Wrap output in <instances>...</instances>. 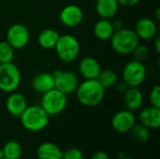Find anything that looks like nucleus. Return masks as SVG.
<instances>
[{
  "label": "nucleus",
  "instance_id": "f257e3e1",
  "mask_svg": "<svg viewBox=\"0 0 160 159\" xmlns=\"http://www.w3.org/2000/svg\"><path fill=\"white\" fill-rule=\"evenodd\" d=\"M78 101L86 107H95L101 103L105 96V89L98 80H85L79 83L76 91Z\"/></svg>",
  "mask_w": 160,
  "mask_h": 159
},
{
  "label": "nucleus",
  "instance_id": "f03ea898",
  "mask_svg": "<svg viewBox=\"0 0 160 159\" xmlns=\"http://www.w3.org/2000/svg\"><path fill=\"white\" fill-rule=\"evenodd\" d=\"M22 126L28 131L38 132L43 130L49 124L50 116L40 105L27 106L20 116Z\"/></svg>",
  "mask_w": 160,
  "mask_h": 159
},
{
  "label": "nucleus",
  "instance_id": "7ed1b4c3",
  "mask_svg": "<svg viewBox=\"0 0 160 159\" xmlns=\"http://www.w3.org/2000/svg\"><path fill=\"white\" fill-rule=\"evenodd\" d=\"M112 48L121 55L132 53L134 49L140 44V38L134 30L122 28L113 32L110 38Z\"/></svg>",
  "mask_w": 160,
  "mask_h": 159
},
{
  "label": "nucleus",
  "instance_id": "20e7f679",
  "mask_svg": "<svg viewBox=\"0 0 160 159\" xmlns=\"http://www.w3.org/2000/svg\"><path fill=\"white\" fill-rule=\"evenodd\" d=\"M58 58L64 63L74 62L80 54V43L72 35L60 36L54 47Z\"/></svg>",
  "mask_w": 160,
  "mask_h": 159
},
{
  "label": "nucleus",
  "instance_id": "39448f33",
  "mask_svg": "<svg viewBox=\"0 0 160 159\" xmlns=\"http://www.w3.org/2000/svg\"><path fill=\"white\" fill-rule=\"evenodd\" d=\"M68 105L67 95L53 88L42 94L40 106L49 114V116L58 115L63 112Z\"/></svg>",
  "mask_w": 160,
  "mask_h": 159
},
{
  "label": "nucleus",
  "instance_id": "423d86ee",
  "mask_svg": "<svg viewBox=\"0 0 160 159\" xmlns=\"http://www.w3.org/2000/svg\"><path fill=\"white\" fill-rule=\"evenodd\" d=\"M22 75L18 67L12 62L0 65V90L5 93L14 92L21 83Z\"/></svg>",
  "mask_w": 160,
  "mask_h": 159
},
{
  "label": "nucleus",
  "instance_id": "0eeeda50",
  "mask_svg": "<svg viewBox=\"0 0 160 159\" xmlns=\"http://www.w3.org/2000/svg\"><path fill=\"white\" fill-rule=\"evenodd\" d=\"M146 73V67L143 62L132 60L124 67L122 78L129 87H139L145 81Z\"/></svg>",
  "mask_w": 160,
  "mask_h": 159
},
{
  "label": "nucleus",
  "instance_id": "6e6552de",
  "mask_svg": "<svg viewBox=\"0 0 160 159\" xmlns=\"http://www.w3.org/2000/svg\"><path fill=\"white\" fill-rule=\"evenodd\" d=\"M52 74L54 78V88L65 95H69L76 91L79 85V80L75 73L55 69Z\"/></svg>",
  "mask_w": 160,
  "mask_h": 159
},
{
  "label": "nucleus",
  "instance_id": "1a4fd4ad",
  "mask_svg": "<svg viewBox=\"0 0 160 159\" xmlns=\"http://www.w3.org/2000/svg\"><path fill=\"white\" fill-rule=\"evenodd\" d=\"M30 39L28 28L22 23H14L11 25L6 34V41L8 42L14 49L24 48Z\"/></svg>",
  "mask_w": 160,
  "mask_h": 159
},
{
  "label": "nucleus",
  "instance_id": "9d476101",
  "mask_svg": "<svg viewBox=\"0 0 160 159\" xmlns=\"http://www.w3.org/2000/svg\"><path fill=\"white\" fill-rule=\"evenodd\" d=\"M136 124V116L129 110H122L116 112L112 118V127L118 133L130 132L131 128Z\"/></svg>",
  "mask_w": 160,
  "mask_h": 159
},
{
  "label": "nucleus",
  "instance_id": "9b49d317",
  "mask_svg": "<svg viewBox=\"0 0 160 159\" xmlns=\"http://www.w3.org/2000/svg\"><path fill=\"white\" fill-rule=\"evenodd\" d=\"M59 20L67 27H76L83 20V11L77 5H68L60 11Z\"/></svg>",
  "mask_w": 160,
  "mask_h": 159
},
{
  "label": "nucleus",
  "instance_id": "f8f14e48",
  "mask_svg": "<svg viewBox=\"0 0 160 159\" xmlns=\"http://www.w3.org/2000/svg\"><path fill=\"white\" fill-rule=\"evenodd\" d=\"M134 31L140 39H143V40L153 39L154 37H156L158 33L157 22L147 17L141 18L136 22Z\"/></svg>",
  "mask_w": 160,
  "mask_h": 159
},
{
  "label": "nucleus",
  "instance_id": "ddd939ff",
  "mask_svg": "<svg viewBox=\"0 0 160 159\" xmlns=\"http://www.w3.org/2000/svg\"><path fill=\"white\" fill-rule=\"evenodd\" d=\"M100 71L99 62L92 56H86L79 63V72L85 80H97Z\"/></svg>",
  "mask_w": 160,
  "mask_h": 159
},
{
  "label": "nucleus",
  "instance_id": "4468645a",
  "mask_svg": "<svg viewBox=\"0 0 160 159\" xmlns=\"http://www.w3.org/2000/svg\"><path fill=\"white\" fill-rule=\"evenodd\" d=\"M27 106L28 105L25 97L20 93L12 92L7 97L6 109L8 112L14 117H20Z\"/></svg>",
  "mask_w": 160,
  "mask_h": 159
},
{
  "label": "nucleus",
  "instance_id": "2eb2a0df",
  "mask_svg": "<svg viewBox=\"0 0 160 159\" xmlns=\"http://www.w3.org/2000/svg\"><path fill=\"white\" fill-rule=\"evenodd\" d=\"M139 119L140 123L149 129H158L160 127V109L147 106L141 111Z\"/></svg>",
  "mask_w": 160,
  "mask_h": 159
},
{
  "label": "nucleus",
  "instance_id": "dca6fc26",
  "mask_svg": "<svg viewBox=\"0 0 160 159\" xmlns=\"http://www.w3.org/2000/svg\"><path fill=\"white\" fill-rule=\"evenodd\" d=\"M124 103L127 110L136 112L140 110L143 105V94L139 87H128V89L123 94Z\"/></svg>",
  "mask_w": 160,
  "mask_h": 159
},
{
  "label": "nucleus",
  "instance_id": "f3484780",
  "mask_svg": "<svg viewBox=\"0 0 160 159\" xmlns=\"http://www.w3.org/2000/svg\"><path fill=\"white\" fill-rule=\"evenodd\" d=\"M31 84L35 91L44 94L54 88V78L52 73L40 72L34 76Z\"/></svg>",
  "mask_w": 160,
  "mask_h": 159
},
{
  "label": "nucleus",
  "instance_id": "a211bd4d",
  "mask_svg": "<svg viewBox=\"0 0 160 159\" xmlns=\"http://www.w3.org/2000/svg\"><path fill=\"white\" fill-rule=\"evenodd\" d=\"M119 6L117 0H97L96 11L100 18L110 20L116 15Z\"/></svg>",
  "mask_w": 160,
  "mask_h": 159
},
{
  "label": "nucleus",
  "instance_id": "6ab92c4d",
  "mask_svg": "<svg viewBox=\"0 0 160 159\" xmlns=\"http://www.w3.org/2000/svg\"><path fill=\"white\" fill-rule=\"evenodd\" d=\"M63 151L52 142H43L37 149L38 159H62Z\"/></svg>",
  "mask_w": 160,
  "mask_h": 159
},
{
  "label": "nucleus",
  "instance_id": "aec40b11",
  "mask_svg": "<svg viewBox=\"0 0 160 159\" xmlns=\"http://www.w3.org/2000/svg\"><path fill=\"white\" fill-rule=\"evenodd\" d=\"M59 37L60 35L55 29L47 28L39 33L38 37V43L41 48L45 50H51L55 47Z\"/></svg>",
  "mask_w": 160,
  "mask_h": 159
},
{
  "label": "nucleus",
  "instance_id": "412c9836",
  "mask_svg": "<svg viewBox=\"0 0 160 159\" xmlns=\"http://www.w3.org/2000/svg\"><path fill=\"white\" fill-rule=\"evenodd\" d=\"M94 35L99 40H109L112 36L114 29L109 19H100L94 25Z\"/></svg>",
  "mask_w": 160,
  "mask_h": 159
},
{
  "label": "nucleus",
  "instance_id": "4be33fe9",
  "mask_svg": "<svg viewBox=\"0 0 160 159\" xmlns=\"http://www.w3.org/2000/svg\"><path fill=\"white\" fill-rule=\"evenodd\" d=\"M3 157L8 159H20L22 154V145L16 141H8L1 148Z\"/></svg>",
  "mask_w": 160,
  "mask_h": 159
},
{
  "label": "nucleus",
  "instance_id": "5701e85b",
  "mask_svg": "<svg viewBox=\"0 0 160 159\" xmlns=\"http://www.w3.org/2000/svg\"><path fill=\"white\" fill-rule=\"evenodd\" d=\"M97 80L104 89H109L115 86L118 80V76L114 70L111 68H106V69H101Z\"/></svg>",
  "mask_w": 160,
  "mask_h": 159
},
{
  "label": "nucleus",
  "instance_id": "b1692460",
  "mask_svg": "<svg viewBox=\"0 0 160 159\" xmlns=\"http://www.w3.org/2000/svg\"><path fill=\"white\" fill-rule=\"evenodd\" d=\"M130 132L133 139L140 143L147 142L150 138V129L144 127L143 125H142L141 123L140 124L136 123L134 127L131 128Z\"/></svg>",
  "mask_w": 160,
  "mask_h": 159
},
{
  "label": "nucleus",
  "instance_id": "393cba45",
  "mask_svg": "<svg viewBox=\"0 0 160 159\" xmlns=\"http://www.w3.org/2000/svg\"><path fill=\"white\" fill-rule=\"evenodd\" d=\"M14 48L7 41H0V63L12 62L14 58Z\"/></svg>",
  "mask_w": 160,
  "mask_h": 159
},
{
  "label": "nucleus",
  "instance_id": "a878e982",
  "mask_svg": "<svg viewBox=\"0 0 160 159\" xmlns=\"http://www.w3.org/2000/svg\"><path fill=\"white\" fill-rule=\"evenodd\" d=\"M149 53H150V51H149L148 47H146L145 45H140V44L132 52L134 60H137L140 62L145 61L148 58Z\"/></svg>",
  "mask_w": 160,
  "mask_h": 159
},
{
  "label": "nucleus",
  "instance_id": "bb28decb",
  "mask_svg": "<svg viewBox=\"0 0 160 159\" xmlns=\"http://www.w3.org/2000/svg\"><path fill=\"white\" fill-rule=\"evenodd\" d=\"M149 102L151 106L157 107L160 109V87L159 85L156 84L152 88L149 94Z\"/></svg>",
  "mask_w": 160,
  "mask_h": 159
},
{
  "label": "nucleus",
  "instance_id": "cd10ccee",
  "mask_svg": "<svg viewBox=\"0 0 160 159\" xmlns=\"http://www.w3.org/2000/svg\"><path fill=\"white\" fill-rule=\"evenodd\" d=\"M62 159H83V154L78 148H68L63 152Z\"/></svg>",
  "mask_w": 160,
  "mask_h": 159
},
{
  "label": "nucleus",
  "instance_id": "c85d7f7f",
  "mask_svg": "<svg viewBox=\"0 0 160 159\" xmlns=\"http://www.w3.org/2000/svg\"><path fill=\"white\" fill-rule=\"evenodd\" d=\"M116 89H117V91L120 93V94H124L128 89V83H126L124 81H121V82H116Z\"/></svg>",
  "mask_w": 160,
  "mask_h": 159
},
{
  "label": "nucleus",
  "instance_id": "c756f323",
  "mask_svg": "<svg viewBox=\"0 0 160 159\" xmlns=\"http://www.w3.org/2000/svg\"><path fill=\"white\" fill-rule=\"evenodd\" d=\"M141 0H117L119 5L125 6V7H132L137 5Z\"/></svg>",
  "mask_w": 160,
  "mask_h": 159
},
{
  "label": "nucleus",
  "instance_id": "7c9ffc66",
  "mask_svg": "<svg viewBox=\"0 0 160 159\" xmlns=\"http://www.w3.org/2000/svg\"><path fill=\"white\" fill-rule=\"evenodd\" d=\"M91 159H110L109 156L103 152V151H98V152H96L93 156Z\"/></svg>",
  "mask_w": 160,
  "mask_h": 159
},
{
  "label": "nucleus",
  "instance_id": "2f4dec72",
  "mask_svg": "<svg viewBox=\"0 0 160 159\" xmlns=\"http://www.w3.org/2000/svg\"><path fill=\"white\" fill-rule=\"evenodd\" d=\"M112 27L114 31L124 28V22L121 19H115L113 22H112Z\"/></svg>",
  "mask_w": 160,
  "mask_h": 159
},
{
  "label": "nucleus",
  "instance_id": "473e14b6",
  "mask_svg": "<svg viewBox=\"0 0 160 159\" xmlns=\"http://www.w3.org/2000/svg\"><path fill=\"white\" fill-rule=\"evenodd\" d=\"M155 48H156V51H157V52L158 53H159L160 52V37L159 36H158L157 37H156V40H155Z\"/></svg>",
  "mask_w": 160,
  "mask_h": 159
},
{
  "label": "nucleus",
  "instance_id": "72a5a7b5",
  "mask_svg": "<svg viewBox=\"0 0 160 159\" xmlns=\"http://www.w3.org/2000/svg\"><path fill=\"white\" fill-rule=\"evenodd\" d=\"M125 157H126V155H125L124 152H119V153H118V158L119 159L124 158Z\"/></svg>",
  "mask_w": 160,
  "mask_h": 159
},
{
  "label": "nucleus",
  "instance_id": "f704fd0d",
  "mask_svg": "<svg viewBox=\"0 0 160 159\" xmlns=\"http://www.w3.org/2000/svg\"><path fill=\"white\" fill-rule=\"evenodd\" d=\"M157 22H159V8L157 10Z\"/></svg>",
  "mask_w": 160,
  "mask_h": 159
},
{
  "label": "nucleus",
  "instance_id": "c9c22d12",
  "mask_svg": "<svg viewBox=\"0 0 160 159\" xmlns=\"http://www.w3.org/2000/svg\"><path fill=\"white\" fill-rule=\"evenodd\" d=\"M1 158H3V152H2V149L0 147V159Z\"/></svg>",
  "mask_w": 160,
  "mask_h": 159
},
{
  "label": "nucleus",
  "instance_id": "e433bc0d",
  "mask_svg": "<svg viewBox=\"0 0 160 159\" xmlns=\"http://www.w3.org/2000/svg\"><path fill=\"white\" fill-rule=\"evenodd\" d=\"M122 159H134V158H132V157H125L124 158H122Z\"/></svg>",
  "mask_w": 160,
  "mask_h": 159
},
{
  "label": "nucleus",
  "instance_id": "4c0bfd02",
  "mask_svg": "<svg viewBox=\"0 0 160 159\" xmlns=\"http://www.w3.org/2000/svg\"><path fill=\"white\" fill-rule=\"evenodd\" d=\"M1 159H8V158H5V157H3V158H1Z\"/></svg>",
  "mask_w": 160,
  "mask_h": 159
},
{
  "label": "nucleus",
  "instance_id": "58836bf2",
  "mask_svg": "<svg viewBox=\"0 0 160 159\" xmlns=\"http://www.w3.org/2000/svg\"><path fill=\"white\" fill-rule=\"evenodd\" d=\"M0 65H1V63H0Z\"/></svg>",
  "mask_w": 160,
  "mask_h": 159
}]
</instances>
